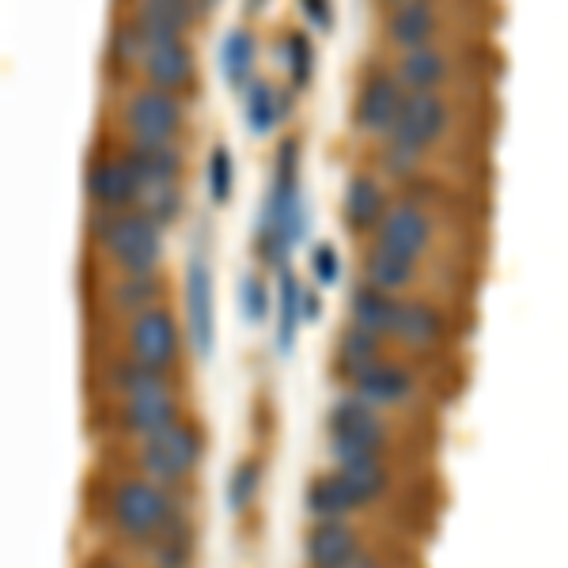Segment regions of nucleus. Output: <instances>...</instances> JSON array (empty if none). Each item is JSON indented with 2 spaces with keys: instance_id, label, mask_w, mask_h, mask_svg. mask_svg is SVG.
<instances>
[{
  "instance_id": "obj_1",
  "label": "nucleus",
  "mask_w": 568,
  "mask_h": 568,
  "mask_svg": "<svg viewBox=\"0 0 568 568\" xmlns=\"http://www.w3.org/2000/svg\"><path fill=\"white\" fill-rule=\"evenodd\" d=\"M88 504L95 508L99 524L125 549L149 542L190 511L186 489H171L133 470H106L99 478V493L88 489Z\"/></svg>"
},
{
  "instance_id": "obj_2",
  "label": "nucleus",
  "mask_w": 568,
  "mask_h": 568,
  "mask_svg": "<svg viewBox=\"0 0 568 568\" xmlns=\"http://www.w3.org/2000/svg\"><path fill=\"white\" fill-rule=\"evenodd\" d=\"M307 235V201L300 190V136H284L273 155V179L265 190L262 213L254 216L251 251L262 270H284L288 254Z\"/></svg>"
},
{
  "instance_id": "obj_3",
  "label": "nucleus",
  "mask_w": 568,
  "mask_h": 568,
  "mask_svg": "<svg viewBox=\"0 0 568 568\" xmlns=\"http://www.w3.org/2000/svg\"><path fill=\"white\" fill-rule=\"evenodd\" d=\"M88 258L114 273H160L168 232L141 209H84Z\"/></svg>"
},
{
  "instance_id": "obj_4",
  "label": "nucleus",
  "mask_w": 568,
  "mask_h": 568,
  "mask_svg": "<svg viewBox=\"0 0 568 568\" xmlns=\"http://www.w3.org/2000/svg\"><path fill=\"white\" fill-rule=\"evenodd\" d=\"M110 455H118L125 463L122 470L144 474V478L171 485V489H186L209 455V433L197 417H182L163 433L110 444Z\"/></svg>"
},
{
  "instance_id": "obj_5",
  "label": "nucleus",
  "mask_w": 568,
  "mask_h": 568,
  "mask_svg": "<svg viewBox=\"0 0 568 568\" xmlns=\"http://www.w3.org/2000/svg\"><path fill=\"white\" fill-rule=\"evenodd\" d=\"M99 337H103V345L91 342L88 349L125 353V356H133V361L149 364V368H155V372L186 375L190 334H186V323L171 311V304L141 311V315L122 318V323H110V326L99 329Z\"/></svg>"
},
{
  "instance_id": "obj_6",
  "label": "nucleus",
  "mask_w": 568,
  "mask_h": 568,
  "mask_svg": "<svg viewBox=\"0 0 568 568\" xmlns=\"http://www.w3.org/2000/svg\"><path fill=\"white\" fill-rule=\"evenodd\" d=\"M466 125H470L466 91H406V103H402V114L387 141L428 160L439 149L470 144Z\"/></svg>"
},
{
  "instance_id": "obj_7",
  "label": "nucleus",
  "mask_w": 568,
  "mask_h": 568,
  "mask_svg": "<svg viewBox=\"0 0 568 568\" xmlns=\"http://www.w3.org/2000/svg\"><path fill=\"white\" fill-rule=\"evenodd\" d=\"M439 361V356H414L390 349L372 361L364 372H356L345 390H353L356 398H364L375 409H390V414H425L433 406L436 383L425 372V364Z\"/></svg>"
},
{
  "instance_id": "obj_8",
  "label": "nucleus",
  "mask_w": 568,
  "mask_h": 568,
  "mask_svg": "<svg viewBox=\"0 0 568 568\" xmlns=\"http://www.w3.org/2000/svg\"><path fill=\"white\" fill-rule=\"evenodd\" d=\"M489 53L470 39L420 45L409 53H390L387 69L406 91H470L481 72H489Z\"/></svg>"
},
{
  "instance_id": "obj_9",
  "label": "nucleus",
  "mask_w": 568,
  "mask_h": 568,
  "mask_svg": "<svg viewBox=\"0 0 568 568\" xmlns=\"http://www.w3.org/2000/svg\"><path fill=\"white\" fill-rule=\"evenodd\" d=\"M182 417H190L186 387L88 402V433L106 439V444H125V439L163 433V428H171Z\"/></svg>"
},
{
  "instance_id": "obj_10",
  "label": "nucleus",
  "mask_w": 568,
  "mask_h": 568,
  "mask_svg": "<svg viewBox=\"0 0 568 568\" xmlns=\"http://www.w3.org/2000/svg\"><path fill=\"white\" fill-rule=\"evenodd\" d=\"M114 136L122 141H186L190 99L152 84H122L114 95Z\"/></svg>"
},
{
  "instance_id": "obj_11",
  "label": "nucleus",
  "mask_w": 568,
  "mask_h": 568,
  "mask_svg": "<svg viewBox=\"0 0 568 568\" xmlns=\"http://www.w3.org/2000/svg\"><path fill=\"white\" fill-rule=\"evenodd\" d=\"M91 262V258H88ZM84 304L95 326L122 323L141 311L171 304V277L168 273H114L91 262V273L84 281Z\"/></svg>"
},
{
  "instance_id": "obj_12",
  "label": "nucleus",
  "mask_w": 568,
  "mask_h": 568,
  "mask_svg": "<svg viewBox=\"0 0 568 568\" xmlns=\"http://www.w3.org/2000/svg\"><path fill=\"white\" fill-rule=\"evenodd\" d=\"M459 337V315L439 296H402L390 345L414 356H439Z\"/></svg>"
},
{
  "instance_id": "obj_13",
  "label": "nucleus",
  "mask_w": 568,
  "mask_h": 568,
  "mask_svg": "<svg viewBox=\"0 0 568 568\" xmlns=\"http://www.w3.org/2000/svg\"><path fill=\"white\" fill-rule=\"evenodd\" d=\"M84 387H88V402H95V398H133V394L186 387V375L155 372V368H149V364L133 361V356H125V353L88 349Z\"/></svg>"
},
{
  "instance_id": "obj_14",
  "label": "nucleus",
  "mask_w": 568,
  "mask_h": 568,
  "mask_svg": "<svg viewBox=\"0 0 568 568\" xmlns=\"http://www.w3.org/2000/svg\"><path fill=\"white\" fill-rule=\"evenodd\" d=\"M439 240H444V216H439L436 209L402 194V197H394L379 232H375L368 243H379V246H387V251L406 254V258H414V262H436Z\"/></svg>"
},
{
  "instance_id": "obj_15",
  "label": "nucleus",
  "mask_w": 568,
  "mask_h": 568,
  "mask_svg": "<svg viewBox=\"0 0 568 568\" xmlns=\"http://www.w3.org/2000/svg\"><path fill=\"white\" fill-rule=\"evenodd\" d=\"M406 103V88L387 65H364L353 91V130L361 141L383 144Z\"/></svg>"
},
{
  "instance_id": "obj_16",
  "label": "nucleus",
  "mask_w": 568,
  "mask_h": 568,
  "mask_svg": "<svg viewBox=\"0 0 568 568\" xmlns=\"http://www.w3.org/2000/svg\"><path fill=\"white\" fill-rule=\"evenodd\" d=\"M141 175L114 141H99L84 163V205L88 209H136Z\"/></svg>"
},
{
  "instance_id": "obj_17",
  "label": "nucleus",
  "mask_w": 568,
  "mask_h": 568,
  "mask_svg": "<svg viewBox=\"0 0 568 568\" xmlns=\"http://www.w3.org/2000/svg\"><path fill=\"white\" fill-rule=\"evenodd\" d=\"M182 300H186L182 323H186V334H190V353H194L197 361H213V353H216V273L201 246L186 262V288H182Z\"/></svg>"
},
{
  "instance_id": "obj_18",
  "label": "nucleus",
  "mask_w": 568,
  "mask_h": 568,
  "mask_svg": "<svg viewBox=\"0 0 568 568\" xmlns=\"http://www.w3.org/2000/svg\"><path fill=\"white\" fill-rule=\"evenodd\" d=\"M375 542H383V535H375L364 519H311L300 554L304 568H345Z\"/></svg>"
},
{
  "instance_id": "obj_19",
  "label": "nucleus",
  "mask_w": 568,
  "mask_h": 568,
  "mask_svg": "<svg viewBox=\"0 0 568 568\" xmlns=\"http://www.w3.org/2000/svg\"><path fill=\"white\" fill-rule=\"evenodd\" d=\"M356 281L375 284L394 296H439L436 292V273L428 270V262H414L406 254H394L379 243H364L361 258H356Z\"/></svg>"
},
{
  "instance_id": "obj_20",
  "label": "nucleus",
  "mask_w": 568,
  "mask_h": 568,
  "mask_svg": "<svg viewBox=\"0 0 568 568\" xmlns=\"http://www.w3.org/2000/svg\"><path fill=\"white\" fill-rule=\"evenodd\" d=\"M394 205L390 197V182L379 175V171L368 168H356L349 179H345L342 190V220H345V232L353 240L368 243L375 232H379L383 216Z\"/></svg>"
},
{
  "instance_id": "obj_21",
  "label": "nucleus",
  "mask_w": 568,
  "mask_h": 568,
  "mask_svg": "<svg viewBox=\"0 0 568 568\" xmlns=\"http://www.w3.org/2000/svg\"><path fill=\"white\" fill-rule=\"evenodd\" d=\"M304 511H307V519H364V516H375L372 500L364 497V489L342 470V466L311 474L307 485H304Z\"/></svg>"
},
{
  "instance_id": "obj_22",
  "label": "nucleus",
  "mask_w": 568,
  "mask_h": 568,
  "mask_svg": "<svg viewBox=\"0 0 568 568\" xmlns=\"http://www.w3.org/2000/svg\"><path fill=\"white\" fill-rule=\"evenodd\" d=\"M136 80L160 91H175V95H186V99L194 95V91H201V69H197V53H194V45H190V39L152 42Z\"/></svg>"
},
{
  "instance_id": "obj_23",
  "label": "nucleus",
  "mask_w": 568,
  "mask_h": 568,
  "mask_svg": "<svg viewBox=\"0 0 568 568\" xmlns=\"http://www.w3.org/2000/svg\"><path fill=\"white\" fill-rule=\"evenodd\" d=\"M122 16H130L152 42L190 39L201 27L194 0H125Z\"/></svg>"
},
{
  "instance_id": "obj_24",
  "label": "nucleus",
  "mask_w": 568,
  "mask_h": 568,
  "mask_svg": "<svg viewBox=\"0 0 568 568\" xmlns=\"http://www.w3.org/2000/svg\"><path fill=\"white\" fill-rule=\"evenodd\" d=\"M133 561L141 557L144 568H194V557H197V527H194V516H179L171 527H163L160 535L149 538V542L133 546L130 549Z\"/></svg>"
},
{
  "instance_id": "obj_25",
  "label": "nucleus",
  "mask_w": 568,
  "mask_h": 568,
  "mask_svg": "<svg viewBox=\"0 0 568 568\" xmlns=\"http://www.w3.org/2000/svg\"><path fill=\"white\" fill-rule=\"evenodd\" d=\"M398 307H402V296L375 288V284L356 281L349 288V300H345V315H349L345 323H353L375 337H383V342H390L394 323H398Z\"/></svg>"
},
{
  "instance_id": "obj_26",
  "label": "nucleus",
  "mask_w": 568,
  "mask_h": 568,
  "mask_svg": "<svg viewBox=\"0 0 568 568\" xmlns=\"http://www.w3.org/2000/svg\"><path fill=\"white\" fill-rule=\"evenodd\" d=\"M149 45H152V39L130 20V16H122V12L114 16L110 34H106V69L114 72L118 88L136 84L144 58H149Z\"/></svg>"
},
{
  "instance_id": "obj_27",
  "label": "nucleus",
  "mask_w": 568,
  "mask_h": 568,
  "mask_svg": "<svg viewBox=\"0 0 568 568\" xmlns=\"http://www.w3.org/2000/svg\"><path fill=\"white\" fill-rule=\"evenodd\" d=\"M387 349H390V342H383V337L368 334V329L345 323L334 334V345H329V372H334V379L345 387L356 372H364L372 361H379Z\"/></svg>"
},
{
  "instance_id": "obj_28",
  "label": "nucleus",
  "mask_w": 568,
  "mask_h": 568,
  "mask_svg": "<svg viewBox=\"0 0 568 568\" xmlns=\"http://www.w3.org/2000/svg\"><path fill=\"white\" fill-rule=\"evenodd\" d=\"M258 34L251 27H232L220 42V77L232 91H243L258 80Z\"/></svg>"
},
{
  "instance_id": "obj_29",
  "label": "nucleus",
  "mask_w": 568,
  "mask_h": 568,
  "mask_svg": "<svg viewBox=\"0 0 568 568\" xmlns=\"http://www.w3.org/2000/svg\"><path fill=\"white\" fill-rule=\"evenodd\" d=\"M304 288L307 284L296 277V273L284 265V270H277V353L281 356H292V349H296V334L304 323Z\"/></svg>"
},
{
  "instance_id": "obj_30",
  "label": "nucleus",
  "mask_w": 568,
  "mask_h": 568,
  "mask_svg": "<svg viewBox=\"0 0 568 568\" xmlns=\"http://www.w3.org/2000/svg\"><path fill=\"white\" fill-rule=\"evenodd\" d=\"M262 489H265V459L258 452H251V455H243V459L232 466V474H227L224 508L240 519V516H246V511L254 508V504H258Z\"/></svg>"
},
{
  "instance_id": "obj_31",
  "label": "nucleus",
  "mask_w": 568,
  "mask_h": 568,
  "mask_svg": "<svg viewBox=\"0 0 568 568\" xmlns=\"http://www.w3.org/2000/svg\"><path fill=\"white\" fill-rule=\"evenodd\" d=\"M273 80L258 77L251 88L243 91V118H246V130L254 136H270L277 125L284 122V99Z\"/></svg>"
},
{
  "instance_id": "obj_32",
  "label": "nucleus",
  "mask_w": 568,
  "mask_h": 568,
  "mask_svg": "<svg viewBox=\"0 0 568 568\" xmlns=\"http://www.w3.org/2000/svg\"><path fill=\"white\" fill-rule=\"evenodd\" d=\"M136 209L149 213L163 232H171L186 216V182H149V186H141Z\"/></svg>"
},
{
  "instance_id": "obj_33",
  "label": "nucleus",
  "mask_w": 568,
  "mask_h": 568,
  "mask_svg": "<svg viewBox=\"0 0 568 568\" xmlns=\"http://www.w3.org/2000/svg\"><path fill=\"white\" fill-rule=\"evenodd\" d=\"M284 69H288V84L296 91L311 88V80H315V42H311L307 31L284 34Z\"/></svg>"
},
{
  "instance_id": "obj_34",
  "label": "nucleus",
  "mask_w": 568,
  "mask_h": 568,
  "mask_svg": "<svg viewBox=\"0 0 568 568\" xmlns=\"http://www.w3.org/2000/svg\"><path fill=\"white\" fill-rule=\"evenodd\" d=\"M205 182H209V201L213 205H227L235 194V155L224 141L213 144L205 160Z\"/></svg>"
},
{
  "instance_id": "obj_35",
  "label": "nucleus",
  "mask_w": 568,
  "mask_h": 568,
  "mask_svg": "<svg viewBox=\"0 0 568 568\" xmlns=\"http://www.w3.org/2000/svg\"><path fill=\"white\" fill-rule=\"evenodd\" d=\"M240 307H243V318L251 326H258V323H265V318L277 311V304H273V292H270V284H265V277L258 270H251L243 277V284H240Z\"/></svg>"
},
{
  "instance_id": "obj_36",
  "label": "nucleus",
  "mask_w": 568,
  "mask_h": 568,
  "mask_svg": "<svg viewBox=\"0 0 568 568\" xmlns=\"http://www.w3.org/2000/svg\"><path fill=\"white\" fill-rule=\"evenodd\" d=\"M307 265H311V281L318 284V288H334L337 281H342V254H337L334 243H315L307 254Z\"/></svg>"
},
{
  "instance_id": "obj_37",
  "label": "nucleus",
  "mask_w": 568,
  "mask_h": 568,
  "mask_svg": "<svg viewBox=\"0 0 568 568\" xmlns=\"http://www.w3.org/2000/svg\"><path fill=\"white\" fill-rule=\"evenodd\" d=\"M345 568H414L409 554H402L394 538H383V542L368 546L364 554H356Z\"/></svg>"
},
{
  "instance_id": "obj_38",
  "label": "nucleus",
  "mask_w": 568,
  "mask_h": 568,
  "mask_svg": "<svg viewBox=\"0 0 568 568\" xmlns=\"http://www.w3.org/2000/svg\"><path fill=\"white\" fill-rule=\"evenodd\" d=\"M300 12H304L307 27H315L318 34L334 31V0H300Z\"/></svg>"
},
{
  "instance_id": "obj_39",
  "label": "nucleus",
  "mask_w": 568,
  "mask_h": 568,
  "mask_svg": "<svg viewBox=\"0 0 568 568\" xmlns=\"http://www.w3.org/2000/svg\"><path fill=\"white\" fill-rule=\"evenodd\" d=\"M323 318V296L315 288H304V323H318Z\"/></svg>"
},
{
  "instance_id": "obj_40",
  "label": "nucleus",
  "mask_w": 568,
  "mask_h": 568,
  "mask_svg": "<svg viewBox=\"0 0 568 568\" xmlns=\"http://www.w3.org/2000/svg\"><path fill=\"white\" fill-rule=\"evenodd\" d=\"M84 568H136V565L125 561V557H114V554H99V557H88Z\"/></svg>"
},
{
  "instance_id": "obj_41",
  "label": "nucleus",
  "mask_w": 568,
  "mask_h": 568,
  "mask_svg": "<svg viewBox=\"0 0 568 568\" xmlns=\"http://www.w3.org/2000/svg\"><path fill=\"white\" fill-rule=\"evenodd\" d=\"M194 8H197V20H201V23H209V20L216 16L220 0H194Z\"/></svg>"
},
{
  "instance_id": "obj_42",
  "label": "nucleus",
  "mask_w": 568,
  "mask_h": 568,
  "mask_svg": "<svg viewBox=\"0 0 568 568\" xmlns=\"http://www.w3.org/2000/svg\"><path fill=\"white\" fill-rule=\"evenodd\" d=\"M262 4H265V0H246L243 8H246V16H258V8H262Z\"/></svg>"
},
{
  "instance_id": "obj_43",
  "label": "nucleus",
  "mask_w": 568,
  "mask_h": 568,
  "mask_svg": "<svg viewBox=\"0 0 568 568\" xmlns=\"http://www.w3.org/2000/svg\"><path fill=\"white\" fill-rule=\"evenodd\" d=\"M375 4H383V8H394V4H406V0H375Z\"/></svg>"
}]
</instances>
